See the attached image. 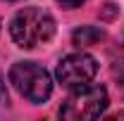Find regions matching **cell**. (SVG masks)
<instances>
[{
	"label": "cell",
	"mask_w": 124,
	"mask_h": 121,
	"mask_svg": "<svg viewBox=\"0 0 124 121\" xmlns=\"http://www.w3.org/2000/svg\"><path fill=\"white\" fill-rule=\"evenodd\" d=\"M10 2H15V0H10Z\"/></svg>",
	"instance_id": "cell-9"
},
{
	"label": "cell",
	"mask_w": 124,
	"mask_h": 121,
	"mask_svg": "<svg viewBox=\"0 0 124 121\" xmlns=\"http://www.w3.org/2000/svg\"><path fill=\"white\" fill-rule=\"evenodd\" d=\"M7 105V88H5V78L0 74V109Z\"/></svg>",
	"instance_id": "cell-7"
},
{
	"label": "cell",
	"mask_w": 124,
	"mask_h": 121,
	"mask_svg": "<svg viewBox=\"0 0 124 121\" xmlns=\"http://www.w3.org/2000/svg\"><path fill=\"white\" fill-rule=\"evenodd\" d=\"M57 2H60L64 10H77V7H81V5L86 2V0H57Z\"/></svg>",
	"instance_id": "cell-6"
},
{
	"label": "cell",
	"mask_w": 124,
	"mask_h": 121,
	"mask_svg": "<svg viewBox=\"0 0 124 121\" xmlns=\"http://www.w3.org/2000/svg\"><path fill=\"white\" fill-rule=\"evenodd\" d=\"M10 83L22 93L29 102L38 105L46 102L53 93V81L43 67L33 64V62H17L10 69Z\"/></svg>",
	"instance_id": "cell-3"
},
{
	"label": "cell",
	"mask_w": 124,
	"mask_h": 121,
	"mask_svg": "<svg viewBox=\"0 0 124 121\" xmlns=\"http://www.w3.org/2000/svg\"><path fill=\"white\" fill-rule=\"evenodd\" d=\"M57 81L67 88H81V86H88L95 74H98V64L91 55L86 52H72L67 55L64 60H60L57 64Z\"/></svg>",
	"instance_id": "cell-4"
},
{
	"label": "cell",
	"mask_w": 124,
	"mask_h": 121,
	"mask_svg": "<svg viewBox=\"0 0 124 121\" xmlns=\"http://www.w3.org/2000/svg\"><path fill=\"white\" fill-rule=\"evenodd\" d=\"M105 38V31L98 29V26H79L74 33H72V40L74 45L79 47H88V45H95Z\"/></svg>",
	"instance_id": "cell-5"
},
{
	"label": "cell",
	"mask_w": 124,
	"mask_h": 121,
	"mask_svg": "<svg viewBox=\"0 0 124 121\" xmlns=\"http://www.w3.org/2000/svg\"><path fill=\"white\" fill-rule=\"evenodd\" d=\"M10 36L19 47L33 50L55 36V19L43 7H24L12 19Z\"/></svg>",
	"instance_id": "cell-1"
},
{
	"label": "cell",
	"mask_w": 124,
	"mask_h": 121,
	"mask_svg": "<svg viewBox=\"0 0 124 121\" xmlns=\"http://www.w3.org/2000/svg\"><path fill=\"white\" fill-rule=\"evenodd\" d=\"M108 90L103 86H81L67 97V102L60 107V116L67 121H88L98 119L108 109Z\"/></svg>",
	"instance_id": "cell-2"
},
{
	"label": "cell",
	"mask_w": 124,
	"mask_h": 121,
	"mask_svg": "<svg viewBox=\"0 0 124 121\" xmlns=\"http://www.w3.org/2000/svg\"><path fill=\"white\" fill-rule=\"evenodd\" d=\"M119 83H122V88H124V62H122V67H119Z\"/></svg>",
	"instance_id": "cell-8"
}]
</instances>
